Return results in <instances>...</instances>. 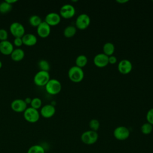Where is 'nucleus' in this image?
I'll list each match as a JSON object with an SVG mask.
<instances>
[{
  "label": "nucleus",
  "mask_w": 153,
  "mask_h": 153,
  "mask_svg": "<svg viewBox=\"0 0 153 153\" xmlns=\"http://www.w3.org/2000/svg\"><path fill=\"white\" fill-rule=\"evenodd\" d=\"M68 75L69 79L74 82H79L84 77V73L82 68L78 67L76 65L69 68Z\"/></svg>",
  "instance_id": "obj_1"
},
{
  "label": "nucleus",
  "mask_w": 153,
  "mask_h": 153,
  "mask_svg": "<svg viewBox=\"0 0 153 153\" xmlns=\"http://www.w3.org/2000/svg\"><path fill=\"white\" fill-rule=\"evenodd\" d=\"M99 135L97 131L91 130L83 132L81 136V140L85 145H90L95 143L98 140Z\"/></svg>",
  "instance_id": "obj_2"
},
{
  "label": "nucleus",
  "mask_w": 153,
  "mask_h": 153,
  "mask_svg": "<svg viewBox=\"0 0 153 153\" xmlns=\"http://www.w3.org/2000/svg\"><path fill=\"white\" fill-rule=\"evenodd\" d=\"M46 91L50 94H57L62 90L60 82L56 79H50L45 85Z\"/></svg>",
  "instance_id": "obj_3"
},
{
  "label": "nucleus",
  "mask_w": 153,
  "mask_h": 153,
  "mask_svg": "<svg viewBox=\"0 0 153 153\" xmlns=\"http://www.w3.org/2000/svg\"><path fill=\"white\" fill-rule=\"evenodd\" d=\"M50 79V74L48 71L40 70L33 76V82L38 86H45Z\"/></svg>",
  "instance_id": "obj_4"
},
{
  "label": "nucleus",
  "mask_w": 153,
  "mask_h": 153,
  "mask_svg": "<svg viewBox=\"0 0 153 153\" xmlns=\"http://www.w3.org/2000/svg\"><path fill=\"white\" fill-rule=\"evenodd\" d=\"M23 117L27 121L33 123L39 120L40 113L38 109L30 106L27 108L23 112Z\"/></svg>",
  "instance_id": "obj_5"
},
{
  "label": "nucleus",
  "mask_w": 153,
  "mask_h": 153,
  "mask_svg": "<svg viewBox=\"0 0 153 153\" xmlns=\"http://www.w3.org/2000/svg\"><path fill=\"white\" fill-rule=\"evenodd\" d=\"M90 17L85 13L80 14L76 19L75 27L80 30L85 29L90 24Z\"/></svg>",
  "instance_id": "obj_6"
},
{
  "label": "nucleus",
  "mask_w": 153,
  "mask_h": 153,
  "mask_svg": "<svg viewBox=\"0 0 153 153\" xmlns=\"http://www.w3.org/2000/svg\"><path fill=\"white\" fill-rule=\"evenodd\" d=\"M114 137L118 140H125L130 136V130L125 126L116 127L113 132Z\"/></svg>",
  "instance_id": "obj_7"
},
{
  "label": "nucleus",
  "mask_w": 153,
  "mask_h": 153,
  "mask_svg": "<svg viewBox=\"0 0 153 153\" xmlns=\"http://www.w3.org/2000/svg\"><path fill=\"white\" fill-rule=\"evenodd\" d=\"M11 33L15 37L22 38L25 34V29L24 26L17 22H13L10 26Z\"/></svg>",
  "instance_id": "obj_8"
},
{
  "label": "nucleus",
  "mask_w": 153,
  "mask_h": 153,
  "mask_svg": "<svg viewBox=\"0 0 153 153\" xmlns=\"http://www.w3.org/2000/svg\"><path fill=\"white\" fill-rule=\"evenodd\" d=\"M75 14V7L69 4L63 5L60 9V16L65 19H70Z\"/></svg>",
  "instance_id": "obj_9"
},
{
  "label": "nucleus",
  "mask_w": 153,
  "mask_h": 153,
  "mask_svg": "<svg viewBox=\"0 0 153 153\" xmlns=\"http://www.w3.org/2000/svg\"><path fill=\"white\" fill-rule=\"evenodd\" d=\"M118 70L122 74H129L133 68L131 62L127 59H123L120 60L118 64Z\"/></svg>",
  "instance_id": "obj_10"
},
{
  "label": "nucleus",
  "mask_w": 153,
  "mask_h": 153,
  "mask_svg": "<svg viewBox=\"0 0 153 153\" xmlns=\"http://www.w3.org/2000/svg\"><path fill=\"white\" fill-rule=\"evenodd\" d=\"M93 63L98 68H104L109 64L108 56L103 53H98L94 57Z\"/></svg>",
  "instance_id": "obj_11"
},
{
  "label": "nucleus",
  "mask_w": 153,
  "mask_h": 153,
  "mask_svg": "<svg viewBox=\"0 0 153 153\" xmlns=\"http://www.w3.org/2000/svg\"><path fill=\"white\" fill-rule=\"evenodd\" d=\"M11 109L17 112H22L27 108V104L23 99H16L13 100L11 103Z\"/></svg>",
  "instance_id": "obj_12"
},
{
  "label": "nucleus",
  "mask_w": 153,
  "mask_h": 153,
  "mask_svg": "<svg viewBox=\"0 0 153 153\" xmlns=\"http://www.w3.org/2000/svg\"><path fill=\"white\" fill-rule=\"evenodd\" d=\"M51 32V26L45 21L42 22L36 27V32L38 35L42 38L47 37Z\"/></svg>",
  "instance_id": "obj_13"
},
{
  "label": "nucleus",
  "mask_w": 153,
  "mask_h": 153,
  "mask_svg": "<svg viewBox=\"0 0 153 153\" xmlns=\"http://www.w3.org/2000/svg\"><path fill=\"white\" fill-rule=\"evenodd\" d=\"M61 20V16L59 14L55 12H51L48 13L45 17V22L51 26L57 25Z\"/></svg>",
  "instance_id": "obj_14"
},
{
  "label": "nucleus",
  "mask_w": 153,
  "mask_h": 153,
  "mask_svg": "<svg viewBox=\"0 0 153 153\" xmlns=\"http://www.w3.org/2000/svg\"><path fill=\"white\" fill-rule=\"evenodd\" d=\"M56 112L55 106L51 104H46L41 107L40 110V115L43 117L48 118L53 117Z\"/></svg>",
  "instance_id": "obj_15"
},
{
  "label": "nucleus",
  "mask_w": 153,
  "mask_h": 153,
  "mask_svg": "<svg viewBox=\"0 0 153 153\" xmlns=\"http://www.w3.org/2000/svg\"><path fill=\"white\" fill-rule=\"evenodd\" d=\"M13 44L8 40L0 42V53L4 55H10L14 50Z\"/></svg>",
  "instance_id": "obj_16"
},
{
  "label": "nucleus",
  "mask_w": 153,
  "mask_h": 153,
  "mask_svg": "<svg viewBox=\"0 0 153 153\" xmlns=\"http://www.w3.org/2000/svg\"><path fill=\"white\" fill-rule=\"evenodd\" d=\"M23 44L27 46H32L36 44L37 42V37L33 33H25L22 37Z\"/></svg>",
  "instance_id": "obj_17"
},
{
  "label": "nucleus",
  "mask_w": 153,
  "mask_h": 153,
  "mask_svg": "<svg viewBox=\"0 0 153 153\" xmlns=\"http://www.w3.org/2000/svg\"><path fill=\"white\" fill-rule=\"evenodd\" d=\"M10 56L14 61H20L25 57V51L20 48H16L13 50Z\"/></svg>",
  "instance_id": "obj_18"
},
{
  "label": "nucleus",
  "mask_w": 153,
  "mask_h": 153,
  "mask_svg": "<svg viewBox=\"0 0 153 153\" xmlns=\"http://www.w3.org/2000/svg\"><path fill=\"white\" fill-rule=\"evenodd\" d=\"M115 51V46L113 43L111 42H107L103 45V51L105 54L108 56L113 55Z\"/></svg>",
  "instance_id": "obj_19"
},
{
  "label": "nucleus",
  "mask_w": 153,
  "mask_h": 153,
  "mask_svg": "<svg viewBox=\"0 0 153 153\" xmlns=\"http://www.w3.org/2000/svg\"><path fill=\"white\" fill-rule=\"evenodd\" d=\"M76 33V27L73 25L66 26L63 30V35L66 38H71Z\"/></svg>",
  "instance_id": "obj_20"
},
{
  "label": "nucleus",
  "mask_w": 153,
  "mask_h": 153,
  "mask_svg": "<svg viewBox=\"0 0 153 153\" xmlns=\"http://www.w3.org/2000/svg\"><path fill=\"white\" fill-rule=\"evenodd\" d=\"M87 62H88V59L87 56L84 54H81L78 56L75 60L76 66L81 68H82L83 67H84L87 65Z\"/></svg>",
  "instance_id": "obj_21"
},
{
  "label": "nucleus",
  "mask_w": 153,
  "mask_h": 153,
  "mask_svg": "<svg viewBox=\"0 0 153 153\" xmlns=\"http://www.w3.org/2000/svg\"><path fill=\"white\" fill-rule=\"evenodd\" d=\"M13 8V5L5 1L0 3V13L2 14H5L10 12Z\"/></svg>",
  "instance_id": "obj_22"
},
{
  "label": "nucleus",
  "mask_w": 153,
  "mask_h": 153,
  "mask_svg": "<svg viewBox=\"0 0 153 153\" xmlns=\"http://www.w3.org/2000/svg\"><path fill=\"white\" fill-rule=\"evenodd\" d=\"M41 18L36 14H33L31 16L29 19V22L32 26L37 27L41 22H42Z\"/></svg>",
  "instance_id": "obj_23"
},
{
  "label": "nucleus",
  "mask_w": 153,
  "mask_h": 153,
  "mask_svg": "<svg viewBox=\"0 0 153 153\" xmlns=\"http://www.w3.org/2000/svg\"><path fill=\"white\" fill-rule=\"evenodd\" d=\"M152 125H151L148 122L143 123L140 127V131L143 134H149L152 131Z\"/></svg>",
  "instance_id": "obj_24"
},
{
  "label": "nucleus",
  "mask_w": 153,
  "mask_h": 153,
  "mask_svg": "<svg viewBox=\"0 0 153 153\" xmlns=\"http://www.w3.org/2000/svg\"><path fill=\"white\" fill-rule=\"evenodd\" d=\"M27 153H45V149L40 145H34L29 148Z\"/></svg>",
  "instance_id": "obj_25"
},
{
  "label": "nucleus",
  "mask_w": 153,
  "mask_h": 153,
  "mask_svg": "<svg viewBox=\"0 0 153 153\" xmlns=\"http://www.w3.org/2000/svg\"><path fill=\"white\" fill-rule=\"evenodd\" d=\"M38 66L41 71L48 72L50 69V65L48 62L45 59H41L38 62Z\"/></svg>",
  "instance_id": "obj_26"
},
{
  "label": "nucleus",
  "mask_w": 153,
  "mask_h": 153,
  "mask_svg": "<svg viewBox=\"0 0 153 153\" xmlns=\"http://www.w3.org/2000/svg\"><path fill=\"white\" fill-rule=\"evenodd\" d=\"M88 126L91 130L97 131L100 127V123L97 119H91L89 121Z\"/></svg>",
  "instance_id": "obj_27"
},
{
  "label": "nucleus",
  "mask_w": 153,
  "mask_h": 153,
  "mask_svg": "<svg viewBox=\"0 0 153 153\" xmlns=\"http://www.w3.org/2000/svg\"><path fill=\"white\" fill-rule=\"evenodd\" d=\"M30 106L36 109H38L39 108L42 106V100L39 97H34L32 99L31 102H30Z\"/></svg>",
  "instance_id": "obj_28"
},
{
  "label": "nucleus",
  "mask_w": 153,
  "mask_h": 153,
  "mask_svg": "<svg viewBox=\"0 0 153 153\" xmlns=\"http://www.w3.org/2000/svg\"><path fill=\"white\" fill-rule=\"evenodd\" d=\"M147 122L153 126V108L149 109L146 115Z\"/></svg>",
  "instance_id": "obj_29"
},
{
  "label": "nucleus",
  "mask_w": 153,
  "mask_h": 153,
  "mask_svg": "<svg viewBox=\"0 0 153 153\" xmlns=\"http://www.w3.org/2000/svg\"><path fill=\"white\" fill-rule=\"evenodd\" d=\"M8 36V32L5 29H3V28L0 29V40H1V41L7 40Z\"/></svg>",
  "instance_id": "obj_30"
},
{
  "label": "nucleus",
  "mask_w": 153,
  "mask_h": 153,
  "mask_svg": "<svg viewBox=\"0 0 153 153\" xmlns=\"http://www.w3.org/2000/svg\"><path fill=\"white\" fill-rule=\"evenodd\" d=\"M13 44L14 45H16V47H20L23 44V41H22V38H20V37H16L14 39L13 41Z\"/></svg>",
  "instance_id": "obj_31"
},
{
  "label": "nucleus",
  "mask_w": 153,
  "mask_h": 153,
  "mask_svg": "<svg viewBox=\"0 0 153 153\" xmlns=\"http://www.w3.org/2000/svg\"><path fill=\"white\" fill-rule=\"evenodd\" d=\"M117 62V57L114 56V55H111L110 56H108V62L110 64H115Z\"/></svg>",
  "instance_id": "obj_32"
},
{
  "label": "nucleus",
  "mask_w": 153,
  "mask_h": 153,
  "mask_svg": "<svg viewBox=\"0 0 153 153\" xmlns=\"http://www.w3.org/2000/svg\"><path fill=\"white\" fill-rule=\"evenodd\" d=\"M24 100H25V102L26 103V104L27 105L28 103H30L31 100H32V99H30V98L29 97H26V98L24 99Z\"/></svg>",
  "instance_id": "obj_33"
},
{
  "label": "nucleus",
  "mask_w": 153,
  "mask_h": 153,
  "mask_svg": "<svg viewBox=\"0 0 153 153\" xmlns=\"http://www.w3.org/2000/svg\"><path fill=\"white\" fill-rule=\"evenodd\" d=\"M5 1L7 2L8 3H9V4L13 5L14 3L17 2V0H5Z\"/></svg>",
  "instance_id": "obj_34"
},
{
  "label": "nucleus",
  "mask_w": 153,
  "mask_h": 153,
  "mask_svg": "<svg viewBox=\"0 0 153 153\" xmlns=\"http://www.w3.org/2000/svg\"><path fill=\"white\" fill-rule=\"evenodd\" d=\"M116 1H117V2H118V3H120V4H124V3L127 2L128 1V0H117Z\"/></svg>",
  "instance_id": "obj_35"
},
{
  "label": "nucleus",
  "mask_w": 153,
  "mask_h": 153,
  "mask_svg": "<svg viewBox=\"0 0 153 153\" xmlns=\"http://www.w3.org/2000/svg\"><path fill=\"white\" fill-rule=\"evenodd\" d=\"M2 62L0 60V69L2 68Z\"/></svg>",
  "instance_id": "obj_36"
}]
</instances>
